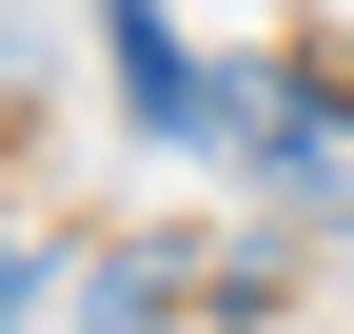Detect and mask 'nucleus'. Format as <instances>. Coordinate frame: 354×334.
<instances>
[{
    "label": "nucleus",
    "instance_id": "1",
    "mask_svg": "<svg viewBox=\"0 0 354 334\" xmlns=\"http://www.w3.org/2000/svg\"><path fill=\"white\" fill-rule=\"evenodd\" d=\"M256 177H276V217H295V236H354V99H335V79H295V99H276Z\"/></svg>",
    "mask_w": 354,
    "mask_h": 334
},
{
    "label": "nucleus",
    "instance_id": "3",
    "mask_svg": "<svg viewBox=\"0 0 354 334\" xmlns=\"http://www.w3.org/2000/svg\"><path fill=\"white\" fill-rule=\"evenodd\" d=\"M177 295H197L177 256H99L79 275V334H177Z\"/></svg>",
    "mask_w": 354,
    "mask_h": 334
},
{
    "label": "nucleus",
    "instance_id": "2",
    "mask_svg": "<svg viewBox=\"0 0 354 334\" xmlns=\"http://www.w3.org/2000/svg\"><path fill=\"white\" fill-rule=\"evenodd\" d=\"M99 59H118V99H138V138H197L216 59H177V20H158V0H99Z\"/></svg>",
    "mask_w": 354,
    "mask_h": 334
},
{
    "label": "nucleus",
    "instance_id": "4",
    "mask_svg": "<svg viewBox=\"0 0 354 334\" xmlns=\"http://www.w3.org/2000/svg\"><path fill=\"white\" fill-rule=\"evenodd\" d=\"M20 295H39V275H20V256H0V315H20Z\"/></svg>",
    "mask_w": 354,
    "mask_h": 334
}]
</instances>
